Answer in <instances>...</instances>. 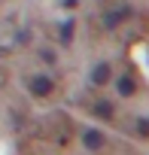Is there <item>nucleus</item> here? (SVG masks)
<instances>
[]
</instances>
